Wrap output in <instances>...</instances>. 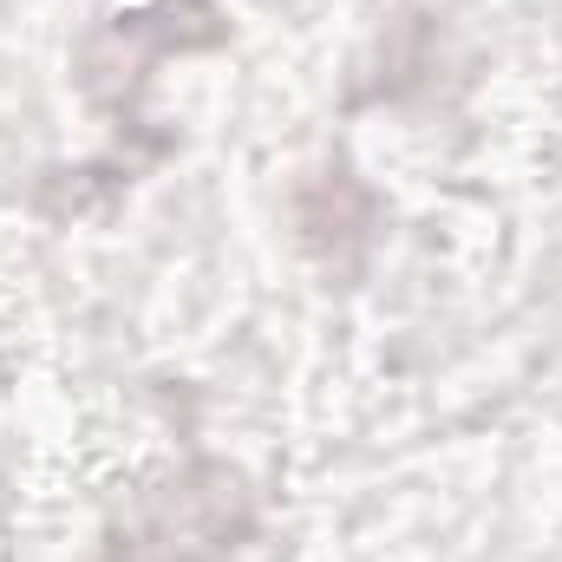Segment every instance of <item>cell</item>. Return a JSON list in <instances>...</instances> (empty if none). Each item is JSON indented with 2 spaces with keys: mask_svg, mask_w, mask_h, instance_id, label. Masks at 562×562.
<instances>
[{
  "mask_svg": "<svg viewBox=\"0 0 562 562\" xmlns=\"http://www.w3.org/2000/svg\"><path fill=\"white\" fill-rule=\"evenodd\" d=\"M249 524V497L229 471H190L164 491H150L119 530L112 562H216L236 550Z\"/></svg>",
  "mask_w": 562,
  "mask_h": 562,
  "instance_id": "cell-1",
  "label": "cell"
}]
</instances>
